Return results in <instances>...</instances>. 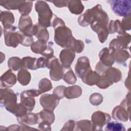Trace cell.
Masks as SVG:
<instances>
[{
	"label": "cell",
	"instance_id": "1",
	"mask_svg": "<svg viewBox=\"0 0 131 131\" xmlns=\"http://www.w3.org/2000/svg\"><path fill=\"white\" fill-rule=\"evenodd\" d=\"M54 28V40L59 46L63 48H70L73 39L71 30L65 26L64 21L60 18L55 17L52 23Z\"/></svg>",
	"mask_w": 131,
	"mask_h": 131
},
{
	"label": "cell",
	"instance_id": "2",
	"mask_svg": "<svg viewBox=\"0 0 131 131\" xmlns=\"http://www.w3.org/2000/svg\"><path fill=\"white\" fill-rule=\"evenodd\" d=\"M35 9L38 14V24L45 28L50 27L54 14L48 4L43 1H37L35 4Z\"/></svg>",
	"mask_w": 131,
	"mask_h": 131
},
{
	"label": "cell",
	"instance_id": "3",
	"mask_svg": "<svg viewBox=\"0 0 131 131\" xmlns=\"http://www.w3.org/2000/svg\"><path fill=\"white\" fill-rule=\"evenodd\" d=\"M1 103L4 105L8 111L15 114L18 106L16 94L11 89H1Z\"/></svg>",
	"mask_w": 131,
	"mask_h": 131
},
{
	"label": "cell",
	"instance_id": "4",
	"mask_svg": "<svg viewBox=\"0 0 131 131\" xmlns=\"http://www.w3.org/2000/svg\"><path fill=\"white\" fill-rule=\"evenodd\" d=\"M47 68L50 69V75L52 80L58 81L62 78L64 74L63 66L55 56L48 57Z\"/></svg>",
	"mask_w": 131,
	"mask_h": 131
},
{
	"label": "cell",
	"instance_id": "5",
	"mask_svg": "<svg viewBox=\"0 0 131 131\" xmlns=\"http://www.w3.org/2000/svg\"><path fill=\"white\" fill-rule=\"evenodd\" d=\"M108 2L110 3L112 10L116 15L124 17L130 15V1H110Z\"/></svg>",
	"mask_w": 131,
	"mask_h": 131
},
{
	"label": "cell",
	"instance_id": "6",
	"mask_svg": "<svg viewBox=\"0 0 131 131\" xmlns=\"http://www.w3.org/2000/svg\"><path fill=\"white\" fill-rule=\"evenodd\" d=\"M130 97L128 98H125L121 103L120 105L117 106L114 108L112 112V117L115 120H118L121 121H127L129 118V105H127V102Z\"/></svg>",
	"mask_w": 131,
	"mask_h": 131
},
{
	"label": "cell",
	"instance_id": "7",
	"mask_svg": "<svg viewBox=\"0 0 131 131\" xmlns=\"http://www.w3.org/2000/svg\"><path fill=\"white\" fill-rule=\"evenodd\" d=\"M16 29V27L13 26L10 29L4 30L5 41L6 46L15 48L20 43L21 32L20 31L15 32Z\"/></svg>",
	"mask_w": 131,
	"mask_h": 131
},
{
	"label": "cell",
	"instance_id": "8",
	"mask_svg": "<svg viewBox=\"0 0 131 131\" xmlns=\"http://www.w3.org/2000/svg\"><path fill=\"white\" fill-rule=\"evenodd\" d=\"M130 42V35L128 34H120L117 38L114 39L110 43V48L113 50L126 49Z\"/></svg>",
	"mask_w": 131,
	"mask_h": 131
},
{
	"label": "cell",
	"instance_id": "9",
	"mask_svg": "<svg viewBox=\"0 0 131 131\" xmlns=\"http://www.w3.org/2000/svg\"><path fill=\"white\" fill-rule=\"evenodd\" d=\"M33 27L32 19L29 16L22 15L18 24V28L21 32L25 35L32 36L33 35Z\"/></svg>",
	"mask_w": 131,
	"mask_h": 131
},
{
	"label": "cell",
	"instance_id": "10",
	"mask_svg": "<svg viewBox=\"0 0 131 131\" xmlns=\"http://www.w3.org/2000/svg\"><path fill=\"white\" fill-rule=\"evenodd\" d=\"M91 70L90 61L87 57L82 56L78 58L75 67V70L79 78H81Z\"/></svg>",
	"mask_w": 131,
	"mask_h": 131
},
{
	"label": "cell",
	"instance_id": "11",
	"mask_svg": "<svg viewBox=\"0 0 131 131\" xmlns=\"http://www.w3.org/2000/svg\"><path fill=\"white\" fill-rule=\"evenodd\" d=\"M59 100L53 94H47L40 97V103L44 110L53 111L58 105Z\"/></svg>",
	"mask_w": 131,
	"mask_h": 131
},
{
	"label": "cell",
	"instance_id": "12",
	"mask_svg": "<svg viewBox=\"0 0 131 131\" xmlns=\"http://www.w3.org/2000/svg\"><path fill=\"white\" fill-rule=\"evenodd\" d=\"M91 119L92 122L94 125L96 129V128H98L97 129L99 130V128H101L107 123L111 119V117L107 113L97 111L93 114Z\"/></svg>",
	"mask_w": 131,
	"mask_h": 131
},
{
	"label": "cell",
	"instance_id": "13",
	"mask_svg": "<svg viewBox=\"0 0 131 131\" xmlns=\"http://www.w3.org/2000/svg\"><path fill=\"white\" fill-rule=\"evenodd\" d=\"M75 57V52L71 48L62 50L60 52L59 55L61 64L65 68H70V66L74 59Z\"/></svg>",
	"mask_w": 131,
	"mask_h": 131
},
{
	"label": "cell",
	"instance_id": "14",
	"mask_svg": "<svg viewBox=\"0 0 131 131\" xmlns=\"http://www.w3.org/2000/svg\"><path fill=\"white\" fill-rule=\"evenodd\" d=\"M100 62L105 66L111 67L115 62L113 50L110 48H103L99 53Z\"/></svg>",
	"mask_w": 131,
	"mask_h": 131
},
{
	"label": "cell",
	"instance_id": "15",
	"mask_svg": "<svg viewBox=\"0 0 131 131\" xmlns=\"http://www.w3.org/2000/svg\"><path fill=\"white\" fill-rule=\"evenodd\" d=\"M30 90L23 92L20 94L21 103L27 108L29 112L34 108L35 101Z\"/></svg>",
	"mask_w": 131,
	"mask_h": 131
},
{
	"label": "cell",
	"instance_id": "16",
	"mask_svg": "<svg viewBox=\"0 0 131 131\" xmlns=\"http://www.w3.org/2000/svg\"><path fill=\"white\" fill-rule=\"evenodd\" d=\"M16 82L15 75L9 69L1 77V84L2 87L10 88L13 86Z\"/></svg>",
	"mask_w": 131,
	"mask_h": 131
},
{
	"label": "cell",
	"instance_id": "17",
	"mask_svg": "<svg viewBox=\"0 0 131 131\" xmlns=\"http://www.w3.org/2000/svg\"><path fill=\"white\" fill-rule=\"evenodd\" d=\"M1 21L3 24L4 30H9L13 26L14 17L13 13L8 11H2L1 13Z\"/></svg>",
	"mask_w": 131,
	"mask_h": 131
},
{
	"label": "cell",
	"instance_id": "18",
	"mask_svg": "<svg viewBox=\"0 0 131 131\" xmlns=\"http://www.w3.org/2000/svg\"><path fill=\"white\" fill-rule=\"evenodd\" d=\"M50 46L47 45V41L38 39L31 44V49L32 52L36 54H40L43 56Z\"/></svg>",
	"mask_w": 131,
	"mask_h": 131
},
{
	"label": "cell",
	"instance_id": "19",
	"mask_svg": "<svg viewBox=\"0 0 131 131\" xmlns=\"http://www.w3.org/2000/svg\"><path fill=\"white\" fill-rule=\"evenodd\" d=\"M104 74L112 82H117L119 81L122 78L121 72L116 68H108L103 74Z\"/></svg>",
	"mask_w": 131,
	"mask_h": 131
},
{
	"label": "cell",
	"instance_id": "20",
	"mask_svg": "<svg viewBox=\"0 0 131 131\" xmlns=\"http://www.w3.org/2000/svg\"><path fill=\"white\" fill-rule=\"evenodd\" d=\"M17 121L21 124L34 125L38 123V115L34 113L26 114L23 117L17 118Z\"/></svg>",
	"mask_w": 131,
	"mask_h": 131
},
{
	"label": "cell",
	"instance_id": "21",
	"mask_svg": "<svg viewBox=\"0 0 131 131\" xmlns=\"http://www.w3.org/2000/svg\"><path fill=\"white\" fill-rule=\"evenodd\" d=\"M100 77V75L98 73L93 71L91 70L85 74L81 78V79L84 83L89 85H93L98 82Z\"/></svg>",
	"mask_w": 131,
	"mask_h": 131
},
{
	"label": "cell",
	"instance_id": "22",
	"mask_svg": "<svg viewBox=\"0 0 131 131\" xmlns=\"http://www.w3.org/2000/svg\"><path fill=\"white\" fill-rule=\"evenodd\" d=\"M82 93V90L78 85H74L66 88L64 95L68 99H73L79 97Z\"/></svg>",
	"mask_w": 131,
	"mask_h": 131
},
{
	"label": "cell",
	"instance_id": "23",
	"mask_svg": "<svg viewBox=\"0 0 131 131\" xmlns=\"http://www.w3.org/2000/svg\"><path fill=\"white\" fill-rule=\"evenodd\" d=\"M33 35L37 37L38 39L45 40L47 41L49 38V34L48 30L45 27H41L37 24L34 25Z\"/></svg>",
	"mask_w": 131,
	"mask_h": 131
},
{
	"label": "cell",
	"instance_id": "24",
	"mask_svg": "<svg viewBox=\"0 0 131 131\" xmlns=\"http://www.w3.org/2000/svg\"><path fill=\"white\" fill-rule=\"evenodd\" d=\"M68 6L70 12L75 14H79L84 9V6L79 1H68Z\"/></svg>",
	"mask_w": 131,
	"mask_h": 131
},
{
	"label": "cell",
	"instance_id": "25",
	"mask_svg": "<svg viewBox=\"0 0 131 131\" xmlns=\"http://www.w3.org/2000/svg\"><path fill=\"white\" fill-rule=\"evenodd\" d=\"M113 55L115 60L118 63L125 62L130 57V54L125 49L113 50Z\"/></svg>",
	"mask_w": 131,
	"mask_h": 131
},
{
	"label": "cell",
	"instance_id": "26",
	"mask_svg": "<svg viewBox=\"0 0 131 131\" xmlns=\"http://www.w3.org/2000/svg\"><path fill=\"white\" fill-rule=\"evenodd\" d=\"M37 115L38 117V123L43 121H46L52 124L54 121L55 117L53 111L44 110L38 113Z\"/></svg>",
	"mask_w": 131,
	"mask_h": 131
},
{
	"label": "cell",
	"instance_id": "27",
	"mask_svg": "<svg viewBox=\"0 0 131 131\" xmlns=\"http://www.w3.org/2000/svg\"><path fill=\"white\" fill-rule=\"evenodd\" d=\"M17 80L20 84L23 85H27L31 80V75L25 69H21L17 73Z\"/></svg>",
	"mask_w": 131,
	"mask_h": 131
},
{
	"label": "cell",
	"instance_id": "28",
	"mask_svg": "<svg viewBox=\"0 0 131 131\" xmlns=\"http://www.w3.org/2000/svg\"><path fill=\"white\" fill-rule=\"evenodd\" d=\"M21 60L23 67L32 70H35L38 69L37 66V58L31 57H23Z\"/></svg>",
	"mask_w": 131,
	"mask_h": 131
},
{
	"label": "cell",
	"instance_id": "29",
	"mask_svg": "<svg viewBox=\"0 0 131 131\" xmlns=\"http://www.w3.org/2000/svg\"><path fill=\"white\" fill-rule=\"evenodd\" d=\"M108 33L113 34L116 32H117L120 34H123L126 33L125 31L122 29L120 22L119 20H116V21H114L112 20L110 22V24L108 26Z\"/></svg>",
	"mask_w": 131,
	"mask_h": 131
},
{
	"label": "cell",
	"instance_id": "30",
	"mask_svg": "<svg viewBox=\"0 0 131 131\" xmlns=\"http://www.w3.org/2000/svg\"><path fill=\"white\" fill-rule=\"evenodd\" d=\"M77 130H96V128L92 121L88 120H80L76 123Z\"/></svg>",
	"mask_w": 131,
	"mask_h": 131
},
{
	"label": "cell",
	"instance_id": "31",
	"mask_svg": "<svg viewBox=\"0 0 131 131\" xmlns=\"http://www.w3.org/2000/svg\"><path fill=\"white\" fill-rule=\"evenodd\" d=\"M8 66L13 71H17L23 67L22 60L18 57H11L8 61Z\"/></svg>",
	"mask_w": 131,
	"mask_h": 131
},
{
	"label": "cell",
	"instance_id": "32",
	"mask_svg": "<svg viewBox=\"0 0 131 131\" xmlns=\"http://www.w3.org/2000/svg\"><path fill=\"white\" fill-rule=\"evenodd\" d=\"M24 1H1V5L6 9H10V10H15L18 9L21 4L23 3Z\"/></svg>",
	"mask_w": 131,
	"mask_h": 131
},
{
	"label": "cell",
	"instance_id": "33",
	"mask_svg": "<svg viewBox=\"0 0 131 131\" xmlns=\"http://www.w3.org/2000/svg\"><path fill=\"white\" fill-rule=\"evenodd\" d=\"M105 130L108 131H124V126L121 123L118 122H108L105 128Z\"/></svg>",
	"mask_w": 131,
	"mask_h": 131
},
{
	"label": "cell",
	"instance_id": "34",
	"mask_svg": "<svg viewBox=\"0 0 131 131\" xmlns=\"http://www.w3.org/2000/svg\"><path fill=\"white\" fill-rule=\"evenodd\" d=\"M70 48L72 49L74 52L79 53L83 50L84 43L81 40H76L75 38H73L70 46Z\"/></svg>",
	"mask_w": 131,
	"mask_h": 131
},
{
	"label": "cell",
	"instance_id": "35",
	"mask_svg": "<svg viewBox=\"0 0 131 131\" xmlns=\"http://www.w3.org/2000/svg\"><path fill=\"white\" fill-rule=\"evenodd\" d=\"M38 90L40 91L41 93H43L52 89V83L51 81L48 79L43 78L39 81L38 84Z\"/></svg>",
	"mask_w": 131,
	"mask_h": 131
},
{
	"label": "cell",
	"instance_id": "36",
	"mask_svg": "<svg viewBox=\"0 0 131 131\" xmlns=\"http://www.w3.org/2000/svg\"><path fill=\"white\" fill-rule=\"evenodd\" d=\"M32 7V2L24 1L21 4L18 10L22 15H27L31 12Z\"/></svg>",
	"mask_w": 131,
	"mask_h": 131
},
{
	"label": "cell",
	"instance_id": "37",
	"mask_svg": "<svg viewBox=\"0 0 131 131\" xmlns=\"http://www.w3.org/2000/svg\"><path fill=\"white\" fill-rule=\"evenodd\" d=\"M63 80L68 84H74L76 81V78L72 70L69 68V70L64 73L63 76Z\"/></svg>",
	"mask_w": 131,
	"mask_h": 131
},
{
	"label": "cell",
	"instance_id": "38",
	"mask_svg": "<svg viewBox=\"0 0 131 131\" xmlns=\"http://www.w3.org/2000/svg\"><path fill=\"white\" fill-rule=\"evenodd\" d=\"M113 84L104 74L100 76V79L96 84L100 89H106Z\"/></svg>",
	"mask_w": 131,
	"mask_h": 131
},
{
	"label": "cell",
	"instance_id": "39",
	"mask_svg": "<svg viewBox=\"0 0 131 131\" xmlns=\"http://www.w3.org/2000/svg\"><path fill=\"white\" fill-rule=\"evenodd\" d=\"M103 101L102 96L99 93H94L90 97V102L94 105L100 104Z\"/></svg>",
	"mask_w": 131,
	"mask_h": 131
},
{
	"label": "cell",
	"instance_id": "40",
	"mask_svg": "<svg viewBox=\"0 0 131 131\" xmlns=\"http://www.w3.org/2000/svg\"><path fill=\"white\" fill-rule=\"evenodd\" d=\"M65 89L66 88L63 85H59L54 89L53 94L59 99H62L63 97H64V91Z\"/></svg>",
	"mask_w": 131,
	"mask_h": 131
},
{
	"label": "cell",
	"instance_id": "41",
	"mask_svg": "<svg viewBox=\"0 0 131 131\" xmlns=\"http://www.w3.org/2000/svg\"><path fill=\"white\" fill-rule=\"evenodd\" d=\"M121 26L124 31L129 30L130 29V15L125 17L122 19V22Z\"/></svg>",
	"mask_w": 131,
	"mask_h": 131
},
{
	"label": "cell",
	"instance_id": "42",
	"mask_svg": "<svg viewBox=\"0 0 131 131\" xmlns=\"http://www.w3.org/2000/svg\"><path fill=\"white\" fill-rule=\"evenodd\" d=\"M76 125V123L73 120H70L68 121L63 126V128L61 130H75L74 127Z\"/></svg>",
	"mask_w": 131,
	"mask_h": 131
},
{
	"label": "cell",
	"instance_id": "43",
	"mask_svg": "<svg viewBox=\"0 0 131 131\" xmlns=\"http://www.w3.org/2000/svg\"><path fill=\"white\" fill-rule=\"evenodd\" d=\"M51 123L48 121H43L39 123L38 128L40 130H51Z\"/></svg>",
	"mask_w": 131,
	"mask_h": 131
},
{
	"label": "cell",
	"instance_id": "44",
	"mask_svg": "<svg viewBox=\"0 0 131 131\" xmlns=\"http://www.w3.org/2000/svg\"><path fill=\"white\" fill-rule=\"evenodd\" d=\"M52 3L54 4V5L58 7H62L66 6L68 4V1H50Z\"/></svg>",
	"mask_w": 131,
	"mask_h": 131
}]
</instances>
